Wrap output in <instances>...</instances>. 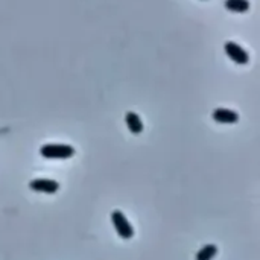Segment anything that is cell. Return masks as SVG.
<instances>
[{"label":"cell","mask_w":260,"mask_h":260,"mask_svg":"<svg viewBox=\"0 0 260 260\" xmlns=\"http://www.w3.org/2000/svg\"><path fill=\"white\" fill-rule=\"evenodd\" d=\"M224 6L227 11L230 12H236V14H244L250 9V2L248 0H225Z\"/></svg>","instance_id":"cell-7"},{"label":"cell","mask_w":260,"mask_h":260,"mask_svg":"<svg viewBox=\"0 0 260 260\" xmlns=\"http://www.w3.org/2000/svg\"><path fill=\"white\" fill-rule=\"evenodd\" d=\"M29 189L34 192L53 195L59 190V183L55 180H49V178H34L29 181Z\"/></svg>","instance_id":"cell-4"},{"label":"cell","mask_w":260,"mask_h":260,"mask_svg":"<svg viewBox=\"0 0 260 260\" xmlns=\"http://www.w3.org/2000/svg\"><path fill=\"white\" fill-rule=\"evenodd\" d=\"M213 120L218 123H225V125H233L239 122V114L233 110L229 108H216L212 114Z\"/></svg>","instance_id":"cell-5"},{"label":"cell","mask_w":260,"mask_h":260,"mask_svg":"<svg viewBox=\"0 0 260 260\" xmlns=\"http://www.w3.org/2000/svg\"><path fill=\"white\" fill-rule=\"evenodd\" d=\"M125 122H126V126H128L131 134L139 136V134L143 133V122H142V119H140V116L137 113L128 111L125 114Z\"/></svg>","instance_id":"cell-6"},{"label":"cell","mask_w":260,"mask_h":260,"mask_svg":"<svg viewBox=\"0 0 260 260\" xmlns=\"http://www.w3.org/2000/svg\"><path fill=\"white\" fill-rule=\"evenodd\" d=\"M216 254H218V247L215 244H207L200 251H197L195 260H213Z\"/></svg>","instance_id":"cell-8"},{"label":"cell","mask_w":260,"mask_h":260,"mask_svg":"<svg viewBox=\"0 0 260 260\" xmlns=\"http://www.w3.org/2000/svg\"><path fill=\"white\" fill-rule=\"evenodd\" d=\"M111 222L114 225V230L117 232V235L128 241V239H133L134 236V229L131 225V222L126 219V216L123 215L122 210H113L111 212Z\"/></svg>","instance_id":"cell-2"},{"label":"cell","mask_w":260,"mask_h":260,"mask_svg":"<svg viewBox=\"0 0 260 260\" xmlns=\"http://www.w3.org/2000/svg\"><path fill=\"white\" fill-rule=\"evenodd\" d=\"M40 154L47 160H67L75 155V148L62 143H47L40 148Z\"/></svg>","instance_id":"cell-1"},{"label":"cell","mask_w":260,"mask_h":260,"mask_svg":"<svg viewBox=\"0 0 260 260\" xmlns=\"http://www.w3.org/2000/svg\"><path fill=\"white\" fill-rule=\"evenodd\" d=\"M224 50H225L227 56H229L233 62H236V64H239V66H245V64L250 62V55H248V52H247L241 44H238L236 41H227V43L224 44Z\"/></svg>","instance_id":"cell-3"}]
</instances>
